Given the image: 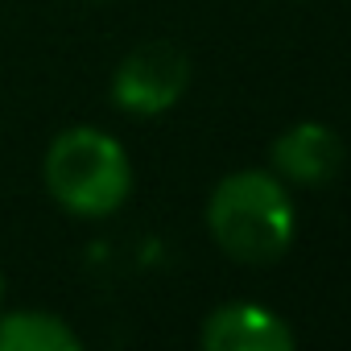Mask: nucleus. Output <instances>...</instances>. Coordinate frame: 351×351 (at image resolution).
I'll use <instances>...</instances> for the list:
<instances>
[{
  "instance_id": "obj_1",
  "label": "nucleus",
  "mask_w": 351,
  "mask_h": 351,
  "mask_svg": "<svg viewBox=\"0 0 351 351\" xmlns=\"http://www.w3.org/2000/svg\"><path fill=\"white\" fill-rule=\"evenodd\" d=\"M207 232L215 248L236 265H273L298 240L293 191L273 169H232L211 186Z\"/></svg>"
},
{
  "instance_id": "obj_2",
  "label": "nucleus",
  "mask_w": 351,
  "mask_h": 351,
  "mask_svg": "<svg viewBox=\"0 0 351 351\" xmlns=\"http://www.w3.org/2000/svg\"><path fill=\"white\" fill-rule=\"evenodd\" d=\"M132 157L120 136L95 124L62 128L42 153V186L75 219H108L132 199Z\"/></svg>"
},
{
  "instance_id": "obj_3",
  "label": "nucleus",
  "mask_w": 351,
  "mask_h": 351,
  "mask_svg": "<svg viewBox=\"0 0 351 351\" xmlns=\"http://www.w3.org/2000/svg\"><path fill=\"white\" fill-rule=\"evenodd\" d=\"M191 91V58L173 42H141L112 71V104L132 120H157L182 104Z\"/></svg>"
},
{
  "instance_id": "obj_4",
  "label": "nucleus",
  "mask_w": 351,
  "mask_h": 351,
  "mask_svg": "<svg viewBox=\"0 0 351 351\" xmlns=\"http://www.w3.org/2000/svg\"><path fill=\"white\" fill-rule=\"evenodd\" d=\"M343 141L330 124L322 120H298L289 124L273 149H269V169L289 186V191H318L330 186L343 169Z\"/></svg>"
},
{
  "instance_id": "obj_5",
  "label": "nucleus",
  "mask_w": 351,
  "mask_h": 351,
  "mask_svg": "<svg viewBox=\"0 0 351 351\" xmlns=\"http://www.w3.org/2000/svg\"><path fill=\"white\" fill-rule=\"evenodd\" d=\"M199 343L207 351H289L298 343V335L273 306L223 302L203 318Z\"/></svg>"
},
{
  "instance_id": "obj_6",
  "label": "nucleus",
  "mask_w": 351,
  "mask_h": 351,
  "mask_svg": "<svg viewBox=\"0 0 351 351\" xmlns=\"http://www.w3.org/2000/svg\"><path fill=\"white\" fill-rule=\"evenodd\" d=\"M83 339L79 330L38 306H17V310H0V351H79Z\"/></svg>"
},
{
  "instance_id": "obj_7",
  "label": "nucleus",
  "mask_w": 351,
  "mask_h": 351,
  "mask_svg": "<svg viewBox=\"0 0 351 351\" xmlns=\"http://www.w3.org/2000/svg\"><path fill=\"white\" fill-rule=\"evenodd\" d=\"M0 310H5V273H0Z\"/></svg>"
}]
</instances>
